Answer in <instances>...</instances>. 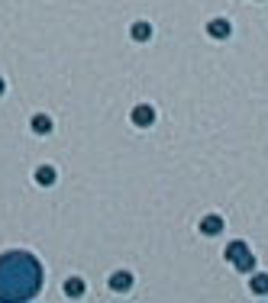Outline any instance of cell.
Listing matches in <instances>:
<instances>
[{
    "mask_svg": "<svg viewBox=\"0 0 268 303\" xmlns=\"http://www.w3.org/2000/svg\"><path fill=\"white\" fill-rule=\"evenodd\" d=\"M42 287V268L32 255L10 252L0 258V300H32Z\"/></svg>",
    "mask_w": 268,
    "mask_h": 303,
    "instance_id": "1",
    "label": "cell"
},
{
    "mask_svg": "<svg viewBox=\"0 0 268 303\" xmlns=\"http://www.w3.org/2000/svg\"><path fill=\"white\" fill-rule=\"evenodd\" d=\"M32 126H36V133H49L52 123H49V116H36V123H32Z\"/></svg>",
    "mask_w": 268,
    "mask_h": 303,
    "instance_id": "11",
    "label": "cell"
},
{
    "mask_svg": "<svg viewBox=\"0 0 268 303\" xmlns=\"http://www.w3.org/2000/svg\"><path fill=\"white\" fill-rule=\"evenodd\" d=\"M36 181H39V184H52V181H55V171H52V168H39V171H36Z\"/></svg>",
    "mask_w": 268,
    "mask_h": 303,
    "instance_id": "10",
    "label": "cell"
},
{
    "mask_svg": "<svg viewBox=\"0 0 268 303\" xmlns=\"http://www.w3.org/2000/svg\"><path fill=\"white\" fill-rule=\"evenodd\" d=\"M0 94H3V81H0Z\"/></svg>",
    "mask_w": 268,
    "mask_h": 303,
    "instance_id": "12",
    "label": "cell"
},
{
    "mask_svg": "<svg viewBox=\"0 0 268 303\" xmlns=\"http://www.w3.org/2000/svg\"><path fill=\"white\" fill-rule=\"evenodd\" d=\"M207 32L214 39H226V36H230V23H226V19H214V23L207 26Z\"/></svg>",
    "mask_w": 268,
    "mask_h": 303,
    "instance_id": "5",
    "label": "cell"
},
{
    "mask_svg": "<svg viewBox=\"0 0 268 303\" xmlns=\"http://www.w3.org/2000/svg\"><path fill=\"white\" fill-rule=\"evenodd\" d=\"M149 32H152V29H149V23H136V26H133V36L139 39V42H146Z\"/></svg>",
    "mask_w": 268,
    "mask_h": 303,
    "instance_id": "9",
    "label": "cell"
},
{
    "mask_svg": "<svg viewBox=\"0 0 268 303\" xmlns=\"http://www.w3.org/2000/svg\"><path fill=\"white\" fill-rule=\"evenodd\" d=\"M65 294H68V297H81V294H84V281L68 278V281H65Z\"/></svg>",
    "mask_w": 268,
    "mask_h": 303,
    "instance_id": "7",
    "label": "cell"
},
{
    "mask_svg": "<svg viewBox=\"0 0 268 303\" xmlns=\"http://www.w3.org/2000/svg\"><path fill=\"white\" fill-rule=\"evenodd\" d=\"M133 123H136V126H152V123H155V110L146 107V103H142V107H136V110H133Z\"/></svg>",
    "mask_w": 268,
    "mask_h": 303,
    "instance_id": "3",
    "label": "cell"
},
{
    "mask_svg": "<svg viewBox=\"0 0 268 303\" xmlns=\"http://www.w3.org/2000/svg\"><path fill=\"white\" fill-rule=\"evenodd\" d=\"M220 229H223V219H220V216H207L201 223V232H207V236H217Z\"/></svg>",
    "mask_w": 268,
    "mask_h": 303,
    "instance_id": "6",
    "label": "cell"
},
{
    "mask_svg": "<svg viewBox=\"0 0 268 303\" xmlns=\"http://www.w3.org/2000/svg\"><path fill=\"white\" fill-rule=\"evenodd\" d=\"M110 287H113V291H129V287H133V278H129L126 271H116L113 278H110Z\"/></svg>",
    "mask_w": 268,
    "mask_h": 303,
    "instance_id": "4",
    "label": "cell"
},
{
    "mask_svg": "<svg viewBox=\"0 0 268 303\" xmlns=\"http://www.w3.org/2000/svg\"><path fill=\"white\" fill-rule=\"evenodd\" d=\"M226 258H230L233 268H239V271H252V268H256V258L249 255L246 242H233L230 249H226Z\"/></svg>",
    "mask_w": 268,
    "mask_h": 303,
    "instance_id": "2",
    "label": "cell"
},
{
    "mask_svg": "<svg viewBox=\"0 0 268 303\" xmlns=\"http://www.w3.org/2000/svg\"><path fill=\"white\" fill-rule=\"evenodd\" d=\"M252 291H256L259 297H265L268 294V274H256V278H252Z\"/></svg>",
    "mask_w": 268,
    "mask_h": 303,
    "instance_id": "8",
    "label": "cell"
}]
</instances>
